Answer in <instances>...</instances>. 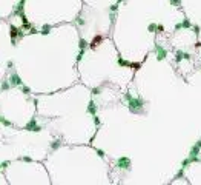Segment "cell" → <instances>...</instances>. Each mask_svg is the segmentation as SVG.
<instances>
[{
  "mask_svg": "<svg viewBox=\"0 0 201 185\" xmlns=\"http://www.w3.org/2000/svg\"><path fill=\"white\" fill-rule=\"evenodd\" d=\"M124 99L128 100V108L131 109V113H141L144 105H146V100L140 96H132L131 92H126L124 94Z\"/></svg>",
  "mask_w": 201,
  "mask_h": 185,
  "instance_id": "1",
  "label": "cell"
},
{
  "mask_svg": "<svg viewBox=\"0 0 201 185\" xmlns=\"http://www.w3.org/2000/svg\"><path fill=\"white\" fill-rule=\"evenodd\" d=\"M115 166L118 170H131L132 166V160L129 156H120L117 160H115Z\"/></svg>",
  "mask_w": 201,
  "mask_h": 185,
  "instance_id": "2",
  "label": "cell"
},
{
  "mask_svg": "<svg viewBox=\"0 0 201 185\" xmlns=\"http://www.w3.org/2000/svg\"><path fill=\"white\" fill-rule=\"evenodd\" d=\"M154 51H155V56H157V60H158V62H163V60L167 57V49H166L164 46H161L160 43H155Z\"/></svg>",
  "mask_w": 201,
  "mask_h": 185,
  "instance_id": "3",
  "label": "cell"
},
{
  "mask_svg": "<svg viewBox=\"0 0 201 185\" xmlns=\"http://www.w3.org/2000/svg\"><path fill=\"white\" fill-rule=\"evenodd\" d=\"M9 35H11V39H12V46H15L17 45L15 43V39H17V37H18V39H22L25 34L22 32V28H17V26L11 25L9 26Z\"/></svg>",
  "mask_w": 201,
  "mask_h": 185,
  "instance_id": "4",
  "label": "cell"
},
{
  "mask_svg": "<svg viewBox=\"0 0 201 185\" xmlns=\"http://www.w3.org/2000/svg\"><path fill=\"white\" fill-rule=\"evenodd\" d=\"M25 130H26V131L40 133V131H42V126H40V125L37 123V119H35V117H32V119H29V122L25 125Z\"/></svg>",
  "mask_w": 201,
  "mask_h": 185,
  "instance_id": "5",
  "label": "cell"
},
{
  "mask_svg": "<svg viewBox=\"0 0 201 185\" xmlns=\"http://www.w3.org/2000/svg\"><path fill=\"white\" fill-rule=\"evenodd\" d=\"M9 83H11V86H22L23 85V80H22V77L18 76L17 72H11V76H9Z\"/></svg>",
  "mask_w": 201,
  "mask_h": 185,
  "instance_id": "6",
  "label": "cell"
},
{
  "mask_svg": "<svg viewBox=\"0 0 201 185\" xmlns=\"http://www.w3.org/2000/svg\"><path fill=\"white\" fill-rule=\"evenodd\" d=\"M198 162H201V159H199L198 156H187V157L181 162V168H184V170H186L190 163H198Z\"/></svg>",
  "mask_w": 201,
  "mask_h": 185,
  "instance_id": "7",
  "label": "cell"
},
{
  "mask_svg": "<svg viewBox=\"0 0 201 185\" xmlns=\"http://www.w3.org/2000/svg\"><path fill=\"white\" fill-rule=\"evenodd\" d=\"M25 3H26V0H20V2L15 5V8H14V12H12V14H14V15H18V17L22 15V14L25 12Z\"/></svg>",
  "mask_w": 201,
  "mask_h": 185,
  "instance_id": "8",
  "label": "cell"
},
{
  "mask_svg": "<svg viewBox=\"0 0 201 185\" xmlns=\"http://www.w3.org/2000/svg\"><path fill=\"white\" fill-rule=\"evenodd\" d=\"M192 56L189 52H184V51H177L175 52V60L177 62H181V60H190Z\"/></svg>",
  "mask_w": 201,
  "mask_h": 185,
  "instance_id": "9",
  "label": "cell"
},
{
  "mask_svg": "<svg viewBox=\"0 0 201 185\" xmlns=\"http://www.w3.org/2000/svg\"><path fill=\"white\" fill-rule=\"evenodd\" d=\"M103 42V35H100V34H97L95 37H94V39L89 42V45H88V48H91V49H95L100 43H102Z\"/></svg>",
  "mask_w": 201,
  "mask_h": 185,
  "instance_id": "10",
  "label": "cell"
},
{
  "mask_svg": "<svg viewBox=\"0 0 201 185\" xmlns=\"http://www.w3.org/2000/svg\"><path fill=\"white\" fill-rule=\"evenodd\" d=\"M97 109H98L97 103H95L94 100H89V103H88V106H86V113L91 114V116H95V114H97Z\"/></svg>",
  "mask_w": 201,
  "mask_h": 185,
  "instance_id": "11",
  "label": "cell"
},
{
  "mask_svg": "<svg viewBox=\"0 0 201 185\" xmlns=\"http://www.w3.org/2000/svg\"><path fill=\"white\" fill-rule=\"evenodd\" d=\"M199 151H201V140H198L192 148H190V153H189V156H198L199 154Z\"/></svg>",
  "mask_w": 201,
  "mask_h": 185,
  "instance_id": "12",
  "label": "cell"
},
{
  "mask_svg": "<svg viewBox=\"0 0 201 185\" xmlns=\"http://www.w3.org/2000/svg\"><path fill=\"white\" fill-rule=\"evenodd\" d=\"M117 63H118V66H121V68L131 66V62H129V60H124V59H123L120 54H118V57H117Z\"/></svg>",
  "mask_w": 201,
  "mask_h": 185,
  "instance_id": "13",
  "label": "cell"
},
{
  "mask_svg": "<svg viewBox=\"0 0 201 185\" xmlns=\"http://www.w3.org/2000/svg\"><path fill=\"white\" fill-rule=\"evenodd\" d=\"M60 146H62V139H55V140H52V142H51V150H52V151L58 150Z\"/></svg>",
  "mask_w": 201,
  "mask_h": 185,
  "instance_id": "14",
  "label": "cell"
},
{
  "mask_svg": "<svg viewBox=\"0 0 201 185\" xmlns=\"http://www.w3.org/2000/svg\"><path fill=\"white\" fill-rule=\"evenodd\" d=\"M51 29H52V26H51V25H43V26H42V29H40V34L48 35V34L51 32Z\"/></svg>",
  "mask_w": 201,
  "mask_h": 185,
  "instance_id": "15",
  "label": "cell"
},
{
  "mask_svg": "<svg viewBox=\"0 0 201 185\" xmlns=\"http://www.w3.org/2000/svg\"><path fill=\"white\" fill-rule=\"evenodd\" d=\"M88 45H89V43H88V40L82 37V39H80V42H78V48H80V49H86V48H88Z\"/></svg>",
  "mask_w": 201,
  "mask_h": 185,
  "instance_id": "16",
  "label": "cell"
},
{
  "mask_svg": "<svg viewBox=\"0 0 201 185\" xmlns=\"http://www.w3.org/2000/svg\"><path fill=\"white\" fill-rule=\"evenodd\" d=\"M0 123H2L3 126H12V122L11 120H8L6 117H3V116H0Z\"/></svg>",
  "mask_w": 201,
  "mask_h": 185,
  "instance_id": "17",
  "label": "cell"
},
{
  "mask_svg": "<svg viewBox=\"0 0 201 185\" xmlns=\"http://www.w3.org/2000/svg\"><path fill=\"white\" fill-rule=\"evenodd\" d=\"M180 25H181V29H183V28H186V29H187V28H192V22L189 20V18H184V20L180 23Z\"/></svg>",
  "mask_w": 201,
  "mask_h": 185,
  "instance_id": "18",
  "label": "cell"
},
{
  "mask_svg": "<svg viewBox=\"0 0 201 185\" xmlns=\"http://www.w3.org/2000/svg\"><path fill=\"white\" fill-rule=\"evenodd\" d=\"M91 94L92 96H98V94H102V86H95L91 89Z\"/></svg>",
  "mask_w": 201,
  "mask_h": 185,
  "instance_id": "19",
  "label": "cell"
},
{
  "mask_svg": "<svg viewBox=\"0 0 201 185\" xmlns=\"http://www.w3.org/2000/svg\"><path fill=\"white\" fill-rule=\"evenodd\" d=\"M75 22L80 25V26H83V25H86V20H85V18L82 17V14H78V17L75 18Z\"/></svg>",
  "mask_w": 201,
  "mask_h": 185,
  "instance_id": "20",
  "label": "cell"
},
{
  "mask_svg": "<svg viewBox=\"0 0 201 185\" xmlns=\"http://www.w3.org/2000/svg\"><path fill=\"white\" fill-rule=\"evenodd\" d=\"M0 88H2L3 91L9 89V88H11V83H9V80H3V82H2V85H0Z\"/></svg>",
  "mask_w": 201,
  "mask_h": 185,
  "instance_id": "21",
  "label": "cell"
},
{
  "mask_svg": "<svg viewBox=\"0 0 201 185\" xmlns=\"http://www.w3.org/2000/svg\"><path fill=\"white\" fill-rule=\"evenodd\" d=\"M9 165H11V162H9V160H5V162H2V163H0V171L6 170V168H8Z\"/></svg>",
  "mask_w": 201,
  "mask_h": 185,
  "instance_id": "22",
  "label": "cell"
},
{
  "mask_svg": "<svg viewBox=\"0 0 201 185\" xmlns=\"http://www.w3.org/2000/svg\"><path fill=\"white\" fill-rule=\"evenodd\" d=\"M83 56H85V49H80V52L77 54V57H75L77 63H78V62H82V59H83Z\"/></svg>",
  "mask_w": 201,
  "mask_h": 185,
  "instance_id": "23",
  "label": "cell"
},
{
  "mask_svg": "<svg viewBox=\"0 0 201 185\" xmlns=\"http://www.w3.org/2000/svg\"><path fill=\"white\" fill-rule=\"evenodd\" d=\"M147 31L149 32H157V23H149L147 25Z\"/></svg>",
  "mask_w": 201,
  "mask_h": 185,
  "instance_id": "24",
  "label": "cell"
},
{
  "mask_svg": "<svg viewBox=\"0 0 201 185\" xmlns=\"http://www.w3.org/2000/svg\"><path fill=\"white\" fill-rule=\"evenodd\" d=\"M115 17H117V12H112L111 11V14H109V22H111V25L115 23Z\"/></svg>",
  "mask_w": 201,
  "mask_h": 185,
  "instance_id": "25",
  "label": "cell"
},
{
  "mask_svg": "<svg viewBox=\"0 0 201 185\" xmlns=\"http://www.w3.org/2000/svg\"><path fill=\"white\" fill-rule=\"evenodd\" d=\"M169 3L172 6H181V0H169Z\"/></svg>",
  "mask_w": 201,
  "mask_h": 185,
  "instance_id": "26",
  "label": "cell"
},
{
  "mask_svg": "<svg viewBox=\"0 0 201 185\" xmlns=\"http://www.w3.org/2000/svg\"><path fill=\"white\" fill-rule=\"evenodd\" d=\"M192 28H193V32H195V35L198 37V35H199V31H201L199 25H192Z\"/></svg>",
  "mask_w": 201,
  "mask_h": 185,
  "instance_id": "27",
  "label": "cell"
},
{
  "mask_svg": "<svg viewBox=\"0 0 201 185\" xmlns=\"http://www.w3.org/2000/svg\"><path fill=\"white\" fill-rule=\"evenodd\" d=\"M22 92H23V94H29V92H31V88L29 86H25V85H22Z\"/></svg>",
  "mask_w": 201,
  "mask_h": 185,
  "instance_id": "28",
  "label": "cell"
},
{
  "mask_svg": "<svg viewBox=\"0 0 201 185\" xmlns=\"http://www.w3.org/2000/svg\"><path fill=\"white\" fill-rule=\"evenodd\" d=\"M118 6H120V5L114 3V5H111V6H109V11H112V12H117V11H118Z\"/></svg>",
  "mask_w": 201,
  "mask_h": 185,
  "instance_id": "29",
  "label": "cell"
},
{
  "mask_svg": "<svg viewBox=\"0 0 201 185\" xmlns=\"http://www.w3.org/2000/svg\"><path fill=\"white\" fill-rule=\"evenodd\" d=\"M131 68H134V69L137 71V69L141 68V63H134V62H131Z\"/></svg>",
  "mask_w": 201,
  "mask_h": 185,
  "instance_id": "30",
  "label": "cell"
},
{
  "mask_svg": "<svg viewBox=\"0 0 201 185\" xmlns=\"http://www.w3.org/2000/svg\"><path fill=\"white\" fill-rule=\"evenodd\" d=\"M92 117H94V122H95V125H97V126L102 125V120H100V117H98L97 114H95V116H92Z\"/></svg>",
  "mask_w": 201,
  "mask_h": 185,
  "instance_id": "31",
  "label": "cell"
},
{
  "mask_svg": "<svg viewBox=\"0 0 201 185\" xmlns=\"http://www.w3.org/2000/svg\"><path fill=\"white\" fill-rule=\"evenodd\" d=\"M184 176V168H181L178 173H177V176H175V179H180V177H183Z\"/></svg>",
  "mask_w": 201,
  "mask_h": 185,
  "instance_id": "32",
  "label": "cell"
},
{
  "mask_svg": "<svg viewBox=\"0 0 201 185\" xmlns=\"http://www.w3.org/2000/svg\"><path fill=\"white\" fill-rule=\"evenodd\" d=\"M164 31V26L161 23H157V32H163Z\"/></svg>",
  "mask_w": 201,
  "mask_h": 185,
  "instance_id": "33",
  "label": "cell"
},
{
  "mask_svg": "<svg viewBox=\"0 0 201 185\" xmlns=\"http://www.w3.org/2000/svg\"><path fill=\"white\" fill-rule=\"evenodd\" d=\"M20 160H23V162H32V157H29V156H23V157H20Z\"/></svg>",
  "mask_w": 201,
  "mask_h": 185,
  "instance_id": "34",
  "label": "cell"
},
{
  "mask_svg": "<svg viewBox=\"0 0 201 185\" xmlns=\"http://www.w3.org/2000/svg\"><path fill=\"white\" fill-rule=\"evenodd\" d=\"M97 154H98V157H102V159L105 157V151H103V150H100V148L97 150Z\"/></svg>",
  "mask_w": 201,
  "mask_h": 185,
  "instance_id": "35",
  "label": "cell"
},
{
  "mask_svg": "<svg viewBox=\"0 0 201 185\" xmlns=\"http://www.w3.org/2000/svg\"><path fill=\"white\" fill-rule=\"evenodd\" d=\"M29 32H31V34H37V32H40V31H37L34 26H31V31H29Z\"/></svg>",
  "mask_w": 201,
  "mask_h": 185,
  "instance_id": "36",
  "label": "cell"
},
{
  "mask_svg": "<svg viewBox=\"0 0 201 185\" xmlns=\"http://www.w3.org/2000/svg\"><path fill=\"white\" fill-rule=\"evenodd\" d=\"M6 66H8V68H12V66H14V63H12V60H8V63H6Z\"/></svg>",
  "mask_w": 201,
  "mask_h": 185,
  "instance_id": "37",
  "label": "cell"
},
{
  "mask_svg": "<svg viewBox=\"0 0 201 185\" xmlns=\"http://www.w3.org/2000/svg\"><path fill=\"white\" fill-rule=\"evenodd\" d=\"M123 2H124V0H117V2H115V3H117V5H121Z\"/></svg>",
  "mask_w": 201,
  "mask_h": 185,
  "instance_id": "38",
  "label": "cell"
}]
</instances>
